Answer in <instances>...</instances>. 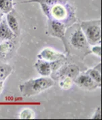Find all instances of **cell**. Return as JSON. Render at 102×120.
<instances>
[{
	"instance_id": "obj_1",
	"label": "cell",
	"mask_w": 102,
	"mask_h": 120,
	"mask_svg": "<svg viewBox=\"0 0 102 120\" xmlns=\"http://www.w3.org/2000/svg\"><path fill=\"white\" fill-rule=\"evenodd\" d=\"M55 81L49 77H42L31 79L19 86V90L23 96L29 98L39 94L40 93L52 88Z\"/></svg>"
},
{
	"instance_id": "obj_7",
	"label": "cell",
	"mask_w": 102,
	"mask_h": 120,
	"mask_svg": "<svg viewBox=\"0 0 102 120\" xmlns=\"http://www.w3.org/2000/svg\"><path fill=\"white\" fill-rule=\"evenodd\" d=\"M67 0H26L23 1H19L14 3L15 4H29V3H38L40 5L42 10L45 15L48 17L49 15V10L51 7L59 3H67Z\"/></svg>"
},
{
	"instance_id": "obj_2",
	"label": "cell",
	"mask_w": 102,
	"mask_h": 120,
	"mask_svg": "<svg viewBox=\"0 0 102 120\" xmlns=\"http://www.w3.org/2000/svg\"><path fill=\"white\" fill-rule=\"evenodd\" d=\"M80 26L90 45L101 44L102 22L101 20L82 21Z\"/></svg>"
},
{
	"instance_id": "obj_22",
	"label": "cell",
	"mask_w": 102,
	"mask_h": 120,
	"mask_svg": "<svg viewBox=\"0 0 102 120\" xmlns=\"http://www.w3.org/2000/svg\"><path fill=\"white\" fill-rule=\"evenodd\" d=\"M4 14L3 13L0 11V21L2 20V19H3V16H4Z\"/></svg>"
},
{
	"instance_id": "obj_6",
	"label": "cell",
	"mask_w": 102,
	"mask_h": 120,
	"mask_svg": "<svg viewBox=\"0 0 102 120\" xmlns=\"http://www.w3.org/2000/svg\"><path fill=\"white\" fill-rule=\"evenodd\" d=\"M74 82L79 88H81L84 90H89V91L96 90L97 88H100L102 86V85L96 83L86 73L78 75L74 79Z\"/></svg>"
},
{
	"instance_id": "obj_15",
	"label": "cell",
	"mask_w": 102,
	"mask_h": 120,
	"mask_svg": "<svg viewBox=\"0 0 102 120\" xmlns=\"http://www.w3.org/2000/svg\"><path fill=\"white\" fill-rule=\"evenodd\" d=\"M14 3L13 0H0V11L6 14L14 10Z\"/></svg>"
},
{
	"instance_id": "obj_16",
	"label": "cell",
	"mask_w": 102,
	"mask_h": 120,
	"mask_svg": "<svg viewBox=\"0 0 102 120\" xmlns=\"http://www.w3.org/2000/svg\"><path fill=\"white\" fill-rule=\"evenodd\" d=\"M12 72V68L11 66L3 64H0V81H5L7 78L10 75Z\"/></svg>"
},
{
	"instance_id": "obj_12",
	"label": "cell",
	"mask_w": 102,
	"mask_h": 120,
	"mask_svg": "<svg viewBox=\"0 0 102 120\" xmlns=\"http://www.w3.org/2000/svg\"><path fill=\"white\" fill-rule=\"evenodd\" d=\"M34 67L39 75L43 77H48L52 73L51 63L42 59H38L34 64Z\"/></svg>"
},
{
	"instance_id": "obj_20",
	"label": "cell",
	"mask_w": 102,
	"mask_h": 120,
	"mask_svg": "<svg viewBox=\"0 0 102 120\" xmlns=\"http://www.w3.org/2000/svg\"><path fill=\"white\" fill-rule=\"evenodd\" d=\"M91 119L93 120H101L102 119V112H101V108L98 107L96 109V111L93 115L91 117Z\"/></svg>"
},
{
	"instance_id": "obj_17",
	"label": "cell",
	"mask_w": 102,
	"mask_h": 120,
	"mask_svg": "<svg viewBox=\"0 0 102 120\" xmlns=\"http://www.w3.org/2000/svg\"><path fill=\"white\" fill-rule=\"evenodd\" d=\"M35 117V115L34 111L29 108L24 109L20 113L19 117L22 120H32L34 119Z\"/></svg>"
},
{
	"instance_id": "obj_3",
	"label": "cell",
	"mask_w": 102,
	"mask_h": 120,
	"mask_svg": "<svg viewBox=\"0 0 102 120\" xmlns=\"http://www.w3.org/2000/svg\"><path fill=\"white\" fill-rule=\"evenodd\" d=\"M67 41L71 48L82 53L84 56L91 53L90 45L80 26L76 25V26L71 28L69 39H67Z\"/></svg>"
},
{
	"instance_id": "obj_18",
	"label": "cell",
	"mask_w": 102,
	"mask_h": 120,
	"mask_svg": "<svg viewBox=\"0 0 102 120\" xmlns=\"http://www.w3.org/2000/svg\"><path fill=\"white\" fill-rule=\"evenodd\" d=\"M61 82L59 83L60 87L63 89H68L71 88L72 83L74 82V79H72L70 77H63L61 79Z\"/></svg>"
},
{
	"instance_id": "obj_8",
	"label": "cell",
	"mask_w": 102,
	"mask_h": 120,
	"mask_svg": "<svg viewBox=\"0 0 102 120\" xmlns=\"http://www.w3.org/2000/svg\"><path fill=\"white\" fill-rule=\"evenodd\" d=\"M64 58H66V56L64 54L56 52L48 48L43 49L38 54V59L44 60L48 62H52Z\"/></svg>"
},
{
	"instance_id": "obj_13",
	"label": "cell",
	"mask_w": 102,
	"mask_h": 120,
	"mask_svg": "<svg viewBox=\"0 0 102 120\" xmlns=\"http://www.w3.org/2000/svg\"><path fill=\"white\" fill-rule=\"evenodd\" d=\"M85 73L96 83L102 85V64H97L93 68L87 70Z\"/></svg>"
},
{
	"instance_id": "obj_14",
	"label": "cell",
	"mask_w": 102,
	"mask_h": 120,
	"mask_svg": "<svg viewBox=\"0 0 102 120\" xmlns=\"http://www.w3.org/2000/svg\"><path fill=\"white\" fill-rule=\"evenodd\" d=\"M14 45L11 41H4L0 44V58H5L14 50Z\"/></svg>"
},
{
	"instance_id": "obj_4",
	"label": "cell",
	"mask_w": 102,
	"mask_h": 120,
	"mask_svg": "<svg viewBox=\"0 0 102 120\" xmlns=\"http://www.w3.org/2000/svg\"><path fill=\"white\" fill-rule=\"evenodd\" d=\"M48 33L52 37H55L59 39L63 44L65 52L69 54L70 51L69 48V45L67 41V38H66V25L61 22H59L55 20L50 19L48 20Z\"/></svg>"
},
{
	"instance_id": "obj_10",
	"label": "cell",
	"mask_w": 102,
	"mask_h": 120,
	"mask_svg": "<svg viewBox=\"0 0 102 120\" xmlns=\"http://www.w3.org/2000/svg\"><path fill=\"white\" fill-rule=\"evenodd\" d=\"M16 37L7 24L6 19L0 21V41H11Z\"/></svg>"
},
{
	"instance_id": "obj_19",
	"label": "cell",
	"mask_w": 102,
	"mask_h": 120,
	"mask_svg": "<svg viewBox=\"0 0 102 120\" xmlns=\"http://www.w3.org/2000/svg\"><path fill=\"white\" fill-rule=\"evenodd\" d=\"M90 52L93 53V54L97 56H102V47L100 44L93 45V47L90 49Z\"/></svg>"
},
{
	"instance_id": "obj_21",
	"label": "cell",
	"mask_w": 102,
	"mask_h": 120,
	"mask_svg": "<svg viewBox=\"0 0 102 120\" xmlns=\"http://www.w3.org/2000/svg\"><path fill=\"white\" fill-rule=\"evenodd\" d=\"M4 88V81H0V94L2 93Z\"/></svg>"
},
{
	"instance_id": "obj_11",
	"label": "cell",
	"mask_w": 102,
	"mask_h": 120,
	"mask_svg": "<svg viewBox=\"0 0 102 120\" xmlns=\"http://www.w3.org/2000/svg\"><path fill=\"white\" fill-rule=\"evenodd\" d=\"M6 20L8 25L11 29L13 33L16 36H18L20 33V25L19 20L17 19L14 10H13L10 12L6 14Z\"/></svg>"
},
{
	"instance_id": "obj_9",
	"label": "cell",
	"mask_w": 102,
	"mask_h": 120,
	"mask_svg": "<svg viewBox=\"0 0 102 120\" xmlns=\"http://www.w3.org/2000/svg\"><path fill=\"white\" fill-rule=\"evenodd\" d=\"M63 65L57 73L59 77H70L72 79H74L77 76L79 75L80 69L75 64H69V65Z\"/></svg>"
},
{
	"instance_id": "obj_5",
	"label": "cell",
	"mask_w": 102,
	"mask_h": 120,
	"mask_svg": "<svg viewBox=\"0 0 102 120\" xmlns=\"http://www.w3.org/2000/svg\"><path fill=\"white\" fill-rule=\"evenodd\" d=\"M74 11L67 3H59L51 7L49 10L48 20L52 19L65 24V20L70 19V15Z\"/></svg>"
}]
</instances>
